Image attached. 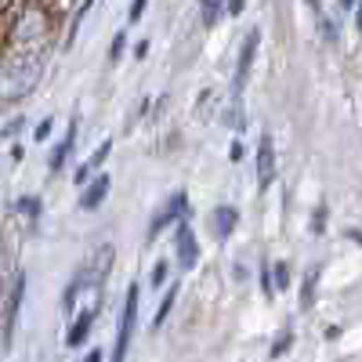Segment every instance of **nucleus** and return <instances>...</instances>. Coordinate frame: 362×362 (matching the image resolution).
Wrapping results in <instances>:
<instances>
[{
  "mask_svg": "<svg viewBox=\"0 0 362 362\" xmlns=\"http://www.w3.org/2000/svg\"><path fill=\"white\" fill-rule=\"evenodd\" d=\"M355 18H358V33H362V4L355 8Z\"/></svg>",
  "mask_w": 362,
  "mask_h": 362,
  "instance_id": "obj_27",
  "label": "nucleus"
},
{
  "mask_svg": "<svg viewBox=\"0 0 362 362\" xmlns=\"http://www.w3.org/2000/svg\"><path fill=\"white\" fill-rule=\"evenodd\" d=\"M124 33H116V40H112V51H109V58H112V62H116V58H119V51H124Z\"/></svg>",
  "mask_w": 362,
  "mask_h": 362,
  "instance_id": "obj_20",
  "label": "nucleus"
},
{
  "mask_svg": "<svg viewBox=\"0 0 362 362\" xmlns=\"http://www.w3.org/2000/svg\"><path fill=\"white\" fill-rule=\"evenodd\" d=\"M83 362H102V351H98V348H95V351H87V355H83Z\"/></svg>",
  "mask_w": 362,
  "mask_h": 362,
  "instance_id": "obj_25",
  "label": "nucleus"
},
{
  "mask_svg": "<svg viewBox=\"0 0 362 362\" xmlns=\"http://www.w3.org/2000/svg\"><path fill=\"white\" fill-rule=\"evenodd\" d=\"M90 8H95V0H83V4H80V11H76V18H73V25H69V40H66V44L76 40V33H80V25H83V18H87Z\"/></svg>",
  "mask_w": 362,
  "mask_h": 362,
  "instance_id": "obj_15",
  "label": "nucleus"
},
{
  "mask_svg": "<svg viewBox=\"0 0 362 362\" xmlns=\"http://www.w3.org/2000/svg\"><path fill=\"white\" fill-rule=\"evenodd\" d=\"M163 279H167V264H163V261H156V264H153V286H160Z\"/></svg>",
  "mask_w": 362,
  "mask_h": 362,
  "instance_id": "obj_19",
  "label": "nucleus"
},
{
  "mask_svg": "<svg viewBox=\"0 0 362 362\" xmlns=\"http://www.w3.org/2000/svg\"><path fill=\"white\" fill-rule=\"evenodd\" d=\"M22 293H25V279L15 276L11 279V300H8V319H4V341L11 344V334H15V322H18V305H22Z\"/></svg>",
  "mask_w": 362,
  "mask_h": 362,
  "instance_id": "obj_8",
  "label": "nucleus"
},
{
  "mask_svg": "<svg viewBox=\"0 0 362 362\" xmlns=\"http://www.w3.org/2000/svg\"><path fill=\"white\" fill-rule=\"evenodd\" d=\"M8 272H11V257H8V243L0 235V297L8 293Z\"/></svg>",
  "mask_w": 362,
  "mask_h": 362,
  "instance_id": "obj_14",
  "label": "nucleus"
},
{
  "mask_svg": "<svg viewBox=\"0 0 362 362\" xmlns=\"http://www.w3.org/2000/svg\"><path fill=\"white\" fill-rule=\"evenodd\" d=\"M185 210H189V196H185V192H174V196L156 210L153 225H148V239H160V232H163L170 221H181V218H185Z\"/></svg>",
  "mask_w": 362,
  "mask_h": 362,
  "instance_id": "obj_3",
  "label": "nucleus"
},
{
  "mask_svg": "<svg viewBox=\"0 0 362 362\" xmlns=\"http://www.w3.org/2000/svg\"><path fill=\"white\" fill-rule=\"evenodd\" d=\"M18 210L29 218H40V199H18Z\"/></svg>",
  "mask_w": 362,
  "mask_h": 362,
  "instance_id": "obj_17",
  "label": "nucleus"
},
{
  "mask_svg": "<svg viewBox=\"0 0 362 362\" xmlns=\"http://www.w3.org/2000/svg\"><path fill=\"white\" fill-rule=\"evenodd\" d=\"M105 192H109V177H105V174H98V177H95V185H90V189L83 192L80 206H83V210H95V206H102Z\"/></svg>",
  "mask_w": 362,
  "mask_h": 362,
  "instance_id": "obj_10",
  "label": "nucleus"
},
{
  "mask_svg": "<svg viewBox=\"0 0 362 362\" xmlns=\"http://www.w3.org/2000/svg\"><path fill=\"white\" fill-rule=\"evenodd\" d=\"M109 148H112V145H109V141H102V145H98V153L90 156V160H87V163H83L80 170H76V181H87L90 174H95V167H102V160L109 156Z\"/></svg>",
  "mask_w": 362,
  "mask_h": 362,
  "instance_id": "obj_12",
  "label": "nucleus"
},
{
  "mask_svg": "<svg viewBox=\"0 0 362 362\" xmlns=\"http://www.w3.org/2000/svg\"><path fill=\"white\" fill-rule=\"evenodd\" d=\"M145 15V0H134V4H131V22H138Z\"/></svg>",
  "mask_w": 362,
  "mask_h": 362,
  "instance_id": "obj_22",
  "label": "nucleus"
},
{
  "mask_svg": "<svg viewBox=\"0 0 362 362\" xmlns=\"http://www.w3.org/2000/svg\"><path fill=\"white\" fill-rule=\"evenodd\" d=\"M243 8H247V0H228V15H239Z\"/></svg>",
  "mask_w": 362,
  "mask_h": 362,
  "instance_id": "obj_23",
  "label": "nucleus"
},
{
  "mask_svg": "<svg viewBox=\"0 0 362 362\" xmlns=\"http://www.w3.org/2000/svg\"><path fill=\"white\" fill-rule=\"evenodd\" d=\"M308 4H312V11H319V0H308Z\"/></svg>",
  "mask_w": 362,
  "mask_h": 362,
  "instance_id": "obj_29",
  "label": "nucleus"
},
{
  "mask_svg": "<svg viewBox=\"0 0 362 362\" xmlns=\"http://www.w3.org/2000/svg\"><path fill=\"white\" fill-rule=\"evenodd\" d=\"M341 4H344V8H355V0H341Z\"/></svg>",
  "mask_w": 362,
  "mask_h": 362,
  "instance_id": "obj_28",
  "label": "nucleus"
},
{
  "mask_svg": "<svg viewBox=\"0 0 362 362\" xmlns=\"http://www.w3.org/2000/svg\"><path fill=\"white\" fill-rule=\"evenodd\" d=\"M18 127H22V119H11V124L4 127V138H11V134H18Z\"/></svg>",
  "mask_w": 362,
  "mask_h": 362,
  "instance_id": "obj_24",
  "label": "nucleus"
},
{
  "mask_svg": "<svg viewBox=\"0 0 362 362\" xmlns=\"http://www.w3.org/2000/svg\"><path fill=\"white\" fill-rule=\"evenodd\" d=\"M40 73H44V54L40 51H18L11 54L4 69H0V98H22L29 95L37 83H40Z\"/></svg>",
  "mask_w": 362,
  "mask_h": 362,
  "instance_id": "obj_1",
  "label": "nucleus"
},
{
  "mask_svg": "<svg viewBox=\"0 0 362 362\" xmlns=\"http://www.w3.org/2000/svg\"><path fill=\"white\" fill-rule=\"evenodd\" d=\"M170 308H174V290L163 297V305H160V312H156V319H153V326H163L167 322V315H170Z\"/></svg>",
  "mask_w": 362,
  "mask_h": 362,
  "instance_id": "obj_16",
  "label": "nucleus"
},
{
  "mask_svg": "<svg viewBox=\"0 0 362 362\" xmlns=\"http://www.w3.org/2000/svg\"><path fill=\"white\" fill-rule=\"evenodd\" d=\"M73 145H76V119L69 124V134H66V141H58V145H54V153H51V170H62L66 156L73 153Z\"/></svg>",
  "mask_w": 362,
  "mask_h": 362,
  "instance_id": "obj_11",
  "label": "nucleus"
},
{
  "mask_svg": "<svg viewBox=\"0 0 362 362\" xmlns=\"http://www.w3.org/2000/svg\"><path fill=\"white\" fill-rule=\"evenodd\" d=\"M276 286H279V290L290 286V268H286V264H276Z\"/></svg>",
  "mask_w": 362,
  "mask_h": 362,
  "instance_id": "obj_18",
  "label": "nucleus"
},
{
  "mask_svg": "<svg viewBox=\"0 0 362 362\" xmlns=\"http://www.w3.org/2000/svg\"><path fill=\"white\" fill-rule=\"evenodd\" d=\"M199 8H203V22L206 25H218L221 11H225V0H199Z\"/></svg>",
  "mask_w": 362,
  "mask_h": 362,
  "instance_id": "obj_13",
  "label": "nucleus"
},
{
  "mask_svg": "<svg viewBox=\"0 0 362 362\" xmlns=\"http://www.w3.org/2000/svg\"><path fill=\"white\" fill-rule=\"evenodd\" d=\"M134 322H138V286L127 290V305H124V315H119V329H116L112 362H124V358H127V348H131V337H134Z\"/></svg>",
  "mask_w": 362,
  "mask_h": 362,
  "instance_id": "obj_2",
  "label": "nucleus"
},
{
  "mask_svg": "<svg viewBox=\"0 0 362 362\" xmlns=\"http://www.w3.org/2000/svg\"><path fill=\"white\" fill-rule=\"evenodd\" d=\"M51 127H54V119H44V124L37 127V141H44V138L51 134Z\"/></svg>",
  "mask_w": 362,
  "mask_h": 362,
  "instance_id": "obj_21",
  "label": "nucleus"
},
{
  "mask_svg": "<svg viewBox=\"0 0 362 362\" xmlns=\"http://www.w3.org/2000/svg\"><path fill=\"white\" fill-rule=\"evenodd\" d=\"M95 319H98V308L90 305V308H83V315L69 326V334H66V344L69 348H80L83 341H87V334H90V326H95Z\"/></svg>",
  "mask_w": 362,
  "mask_h": 362,
  "instance_id": "obj_7",
  "label": "nucleus"
},
{
  "mask_svg": "<svg viewBox=\"0 0 362 362\" xmlns=\"http://www.w3.org/2000/svg\"><path fill=\"white\" fill-rule=\"evenodd\" d=\"M177 261H181V268H185V272H192L196 261H199L196 235H192V228H189L185 221H177Z\"/></svg>",
  "mask_w": 362,
  "mask_h": 362,
  "instance_id": "obj_5",
  "label": "nucleus"
},
{
  "mask_svg": "<svg viewBox=\"0 0 362 362\" xmlns=\"http://www.w3.org/2000/svg\"><path fill=\"white\" fill-rule=\"evenodd\" d=\"M134 54H138V58H145V54H148V40H141V44L134 47Z\"/></svg>",
  "mask_w": 362,
  "mask_h": 362,
  "instance_id": "obj_26",
  "label": "nucleus"
},
{
  "mask_svg": "<svg viewBox=\"0 0 362 362\" xmlns=\"http://www.w3.org/2000/svg\"><path fill=\"white\" fill-rule=\"evenodd\" d=\"M272 177H276V148H272L268 134H261V145H257V185L268 189Z\"/></svg>",
  "mask_w": 362,
  "mask_h": 362,
  "instance_id": "obj_6",
  "label": "nucleus"
},
{
  "mask_svg": "<svg viewBox=\"0 0 362 362\" xmlns=\"http://www.w3.org/2000/svg\"><path fill=\"white\" fill-rule=\"evenodd\" d=\"M257 44H261V33H257V29H250V37L243 40V51H239V62H235V95H243V87H247V76H250V66H254Z\"/></svg>",
  "mask_w": 362,
  "mask_h": 362,
  "instance_id": "obj_4",
  "label": "nucleus"
},
{
  "mask_svg": "<svg viewBox=\"0 0 362 362\" xmlns=\"http://www.w3.org/2000/svg\"><path fill=\"white\" fill-rule=\"evenodd\" d=\"M235 221H239L235 206H218L214 214H210V225H214V235H218V239H228L232 228H235Z\"/></svg>",
  "mask_w": 362,
  "mask_h": 362,
  "instance_id": "obj_9",
  "label": "nucleus"
}]
</instances>
